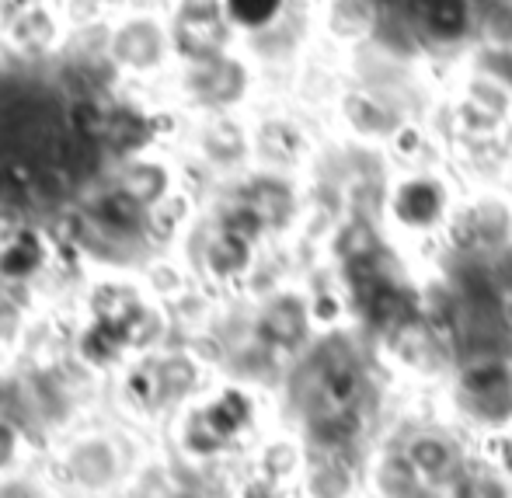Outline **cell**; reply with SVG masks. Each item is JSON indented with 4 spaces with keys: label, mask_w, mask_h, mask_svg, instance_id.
<instances>
[{
    "label": "cell",
    "mask_w": 512,
    "mask_h": 498,
    "mask_svg": "<svg viewBox=\"0 0 512 498\" xmlns=\"http://www.w3.org/2000/svg\"><path fill=\"white\" fill-rule=\"evenodd\" d=\"M102 220L115 230L136 227V199L133 196H112L102 202Z\"/></svg>",
    "instance_id": "1"
},
{
    "label": "cell",
    "mask_w": 512,
    "mask_h": 498,
    "mask_svg": "<svg viewBox=\"0 0 512 498\" xmlns=\"http://www.w3.org/2000/svg\"><path fill=\"white\" fill-rule=\"evenodd\" d=\"M164 189V175L161 171H150V168H140L126 178V196H133L136 202H150L157 192Z\"/></svg>",
    "instance_id": "2"
},
{
    "label": "cell",
    "mask_w": 512,
    "mask_h": 498,
    "mask_svg": "<svg viewBox=\"0 0 512 498\" xmlns=\"http://www.w3.org/2000/svg\"><path fill=\"white\" fill-rule=\"evenodd\" d=\"M279 7V0H230V11L244 25H262L265 18H272Z\"/></svg>",
    "instance_id": "3"
},
{
    "label": "cell",
    "mask_w": 512,
    "mask_h": 498,
    "mask_svg": "<svg viewBox=\"0 0 512 498\" xmlns=\"http://www.w3.org/2000/svg\"><path fill=\"white\" fill-rule=\"evenodd\" d=\"M74 119H77V129H81V133H88V136L105 133V129H108V122L102 119V112H98L95 105H77Z\"/></svg>",
    "instance_id": "4"
},
{
    "label": "cell",
    "mask_w": 512,
    "mask_h": 498,
    "mask_svg": "<svg viewBox=\"0 0 512 498\" xmlns=\"http://www.w3.org/2000/svg\"><path fill=\"white\" fill-rule=\"evenodd\" d=\"M39 258V251H35V244H28V251H11V255L4 258V272H25L32 269V262Z\"/></svg>",
    "instance_id": "5"
}]
</instances>
